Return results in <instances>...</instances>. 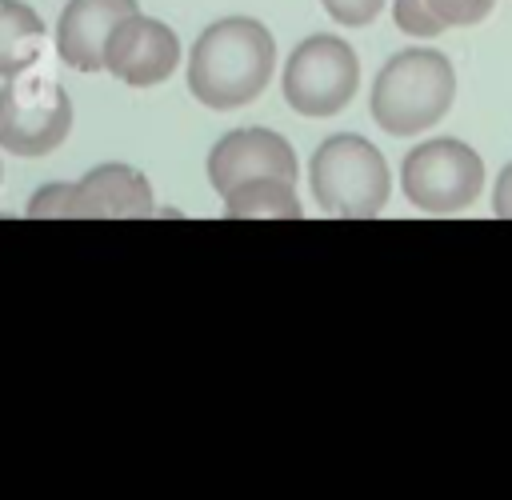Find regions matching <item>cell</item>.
Returning <instances> with one entry per match:
<instances>
[{"instance_id": "cell-1", "label": "cell", "mask_w": 512, "mask_h": 500, "mask_svg": "<svg viewBox=\"0 0 512 500\" xmlns=\"http://www.w3.org/2000/svg\"><path fill=\"white\" fill-rule=\"evenodd\" d=\"M276 68L272 32L252 16H224L200 32L188 56V88L204 108H240L256 100Z\"/></svg>"}, {"instance_id": "cell-2", "label": "cell", "mask_w": 512, "mask_h": 500, "mask_svg": "<svg viewBox=\"0 0 512 500\" xmlns=\"http://www.w3.org/2000/svg\"><path fill=\"white\" fill-rule=\"evenodd\" d=\"M456 100V72L436 48L396 52L372 84V120L388 136H416L448 116Z\"/></svg>"}, {"instance_id": "cell-3", "label": "cell", "mask_w": 512, "mask_h": 500, "mask_svg": "<svg viewBox=\"0 0 512 500\" xmlns=\"http://www.w3.org/2000/svg\"><path fill=\"white\" fill-rule=\"evenodd\" d=\"M312 196L332 216H376L388 204L392 176L384 152L352 132L328 136L308 164Z\"/></svg>"}, {"instance_id": "cell-4", "label": "cell", "mask_w": 512, "mask_h": 500, "mask_svg": "<svg viewBox=\"0 0 512 500\" xmlns=\"http://www.w3.org/2000/svg\"><path fill=\"white\" fill-rule=\"evenodd\" d=\"M72 132V100L44 72L8 76L0 88V148L12 156H48Z\"/></svg>"}, {"instance_id": "cell-5", "label": "cell", "mask_w": 512, "mask_h": 500, "mask_svg": "<svg viewBox=\"0 0 512 500\" xmlns=\"http://www.w3.org/2000/svg\"><path fill=\"white\" fill-rule=\"evenodd\" d=\"M360 60L340 36H308L284 64V100L292 112L324 120L352 104Z\"/></svg>"}, {"instance_id": "cell-6", "label": "cell", "mask_w": 512, "mask_h": 500, "mask_svg": "<svg viewBox=\"0 0 512 500\" xmlns=\"http://www.w3.org/2000/svg\"><path fill=\"white\" fill-rule=\"evenodd\" d=\"M404 196L420 212H464L484 184V160L464 140H428L404 156Z\"/></svg>"}, {"instance_id": "cell-7", "label": "cell", "mask_w": 512, "mask_h": 500, "mask_svg": "<svg viewBox=\"0 0 512 500\" xmlns=\"http://www.w3.org/2000/svg\"><path fill=\"white\" fill-rule=\"evenodd\" d=\"M28 216H152V188L128 164H96L80 184H44L32 192Z\"/></svg>"}, {"instance_id": "cell-8", "label": "cell", "mask_w": 512, "mask_h": 500, "mask_svg": "<svg viewBox=\"0 0 512 500\" xmlns=\"http://www.w3.org/2000/svg\"><path fill=\"white\" fill-rule=\"evenodd\" d=\"M180 64V40L164 20L132 12L120 20L104 44V68L128 88H152L168 80Z\"/></svg>"}, {"instance_id": "cell-9", "label": "cell", "mask_w": 512, "mask_h": 500, "mask_svg": "<svg viewBox=\"0 0 512 500\" xmlns=\"http://www.w3.org/2000/svg\"><path fill=\"white\" fill-rule=\"evenodd\" d=\"M208 180L220 196L248 180H296V152L280 132L236 128L216 140L208 156Z\"/></svg>"}, {"instance_id": "cell-10", "label": "cell", "mask_w": 512, "mask_h": 500, "mask_svg": "<svg viewBox=\"0 0 512 500\" xmlns=\"http://www.w3.org/2000/svg\"><path fill=\"white\" fill-rule=\"evenodd\" d=\"M132 12H136V0H68L56 24L60 60L76 72H100L112 28Z\"/></svg>"}, {"instance_id": "cell-11", "label": "cell", "mask_w": 512, "mask_h": 500, "mask_svg": "<svg viewBox=\"0 0 512 500\" xmlns=\"http://www.w3.org/2000/svg\"><path fill=\"white\" fill-rule=\"evenodd\" d=\"M44 52V20L24 0H0V80L36 68Z\"/></svg>"}, {"instance_id": "cell-12", "label": "cell", "mask_w": 512, "mask_h": 500, "mask_svg": "<svg viewBox=\"0 0 512 500\" xmlns=\"http://www.w3.org/2000/svg\"><path fill=\"white\" fill-rule=\"evenodd\" d=\"M224 216L244 220V216H276V220H300V196L292 180H248L232 192H224Z\"/></svg>"}, {"instance_id": "cell-13", "label": "cell", "mask_w": 512, "mask_h": 500, "mask_svg": "<svg viewBox=\"0 0 512 500\" xmlns=\"http://www.w3.org/2000/svg\"><path fill=\"white\" fill-rule=\"evenodd\" d=\"M392 16H396V28L408 36H440L444 32V24L436 20V12L424 0H396Z\"/></svg>"}, {"instance_id": "cell-14", "label": "cell", "mask_w": 512, "mask_h": 500, "mask_svg": "<svg viewBox=\"0 0 512 500\" xmlns=\"http://www.w3.org/2000/svg\"><path fill=\"white\" fill-rule=\"evenodd\" d=\"M432 12H436V20L448 28V24H480L488 12H492V4L496 0H424Z\"/></svg>"}, {"instance_id": "cell-15", "label": "cell", "mask_w": 512, "mask_h": 500, "mask_svg": "<svg viewBox=\"0 0 512 500\" xmlns=\"http://www.w3.org/2000/svg\"><path fill=\"white\" fill-rule=\"evenodd\" d=\"M320 4L336 24H348V28L372 24L380 16V8H384V0H320Z\"/></svg>"}, {"instance_id": "cell-16", "label": "cell", "mask_w": 512, "mask_h": 500, "mask_svg": "<svg viewBox=\"0 0 512 500\" xmlns=\"http://www.w3.org/2000/svg\"><path fill=\"white\" fill-rule=\"evenodd\" d=\"M492 208H496V216L512 220V164H504V172H500V180H496V192H492Z\"/></svg>"}]
</instances>
